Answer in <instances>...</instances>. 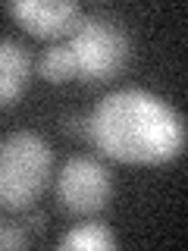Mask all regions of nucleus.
I'll return each mask as SVG.
<instances>
[{"label": "nucleus", "mask_w": 188, "mask_h": 251, "mask_svg": "<svg viewBox=\"0 0 188 251\" xmlns=\"http://www.w3.org/2000/svg\"><path fill=\"white\" fill-rule=\"evenodd\" d=\"M100 154L119 163L157 167L182 154L185 120L163 98L144 88H119L97 100L85 120Z\"/></svg>", "instance_id": "f257e3e1"}, {"label": "nucleus", "mask_w": 188, "mask_h": 251, "mask_svg": "<svg viewBox=\"0 0 188 251\" xmlns=\"http://www.w3.org/2000/svg\"><path fill=\"white\" fill-rule=\"evenodd\" d=\"M53 167V151L38 132L19 129L0 138V204L28 210L44 192Z\"/></svg>", "instance_id": "f03ea898"}, {"label": "nucleus", "mask_w": 188, "mask_h": 251, "mask_svg": "<svg viewBox=\"0 0 188 251\" xmlns=\"http://www.w3.org/2000/svg\"><path fill=\"white\" fill-rule=\"evenodd\" d=\"M66 47L72 53L75 75L85 82H110L132 57V38L107 16H82Z\"/></svg>", "instance_id": "7ed1b4c3"}, {"label": "nucleus", "mask_w": 188, "mask_h": 251, "mask_svg": "<svg viewBox=\"0 0 188 251\" xmlns=\"http://www.w3.org/2000/svg\"><path fill=\"white\" fill-rule=\"evenodd\" d=\"M53 192L66 214H97L113 195V176L94 157H69L57 173Z\"/></svg>", "instance_id": "20e7f679"}, {"label": "nucleus", "mask_w": 188, "mask_h": 251, "mask_svg": "<svg viewBox=\"0 0 188 251\" xmlns=\"http://www.w3.org/2000/svg\"><path fill=\"white\" fill-rule=\"evenodd\" d=\"M6 10L35 38L72 35L82 22V10L72 0H13V3H6Z\"/></svg>", "instance_id": "39448f33"}, {"label": "nucleus", "mask_w": 188, "mask_h": 251, "mask_svg": "<svg viewBox=\"0 0 188 251\" xmlns=\"http://www.w3.org/2000/svg\"><path fill=\"white\" fill-rule=\"evenodd\" d=\"M31 82V57L13 38H0V104L10 107Z\"/></svg>", "instance_id": "423d86ee"}, {"label": "nucleus", "mask_w": 188, "mask_h": 251, "mask_svg": "<svg viewBox=\"0 0 188 251\" xmlns=\"http://www.w3.org/2000/svg\"><path fill=\"white\" fill-rule=\"evenodd\" d=\"M60 248H66V251H72V248L75 251H110V248H116V239L104 223H82V226H72L63 235Z\"/></svg>", "instance_id": "0eeeda50"}, {"label": "nucleus", "mask_w": 188, "mask_h": 251, "mask_svg": "<svg viewBox=\"0 0 188 251\" xmlns=\"http://www.w3.org/2000/svg\"><path fill=\"white\" fill-rule=\"evenodd\" d=\"M38 75L44 82H53V85H63L69 78H75V63H72V53H69L66 44H50L41 50L38 57Z\"/></svg>", "instance_id": "6e6552de"}, {"label": "nucleus", "mask_w": 188, "mask_h": 251, "mask_svg": "<svg viewBox=\"0 0 188 251\" xmlns=\"http://www.w3.org/2000/svg\"><path fill=\"white\" fill-rule=\"evenodd\" d=\"M6 248H28V232L13 220H0V251Z\"/></svg>", "instance_id": "1a4fd4ad"}, {"label": "nucleus", "mask_w": 188, "mask_h": 251, "mask_svg": "<svg viewBox=\"0 0 188 251\" xmlns=\"http://www.w3.org/2000/svg\"><path fill=\"white\" fill-rule=\"evenodd\" d=\"M85 129H88V126H85V120H78V116H66V120H63V132H66V135H82Z\"/></svg>", "instance_id": "9d476101"}, {"label": "nucleus", "mask_w": 188, "mask_h": 251, "mask_svg": "<svg viewBox=\"0 0 188 251\" xmlns=\"http://www.w3.org/2000/svg\"><path fill=\"white\" fill-rule=\"evenodd\" d=\"M28 223H31V229H44V217L41 214H28Z\"/></svg>", "instance_id": "9b49d317"}]
</instances>
